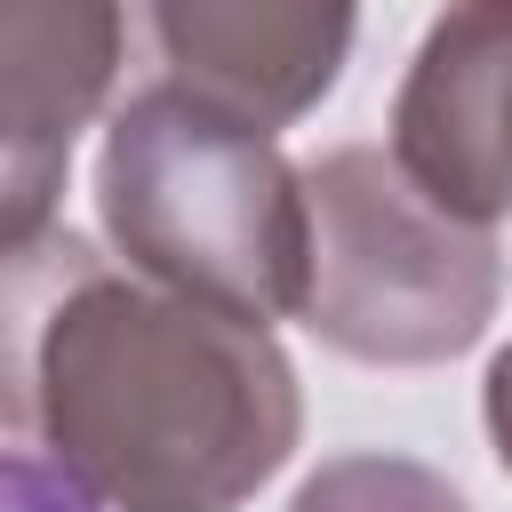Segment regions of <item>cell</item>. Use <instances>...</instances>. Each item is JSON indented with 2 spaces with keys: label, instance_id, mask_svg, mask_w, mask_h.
Here are the masks:
<instances>
[{
  "label": "cell",
  "instance_id": "1",
  "mask_svg": "<svg viewBox=\"0 0 512 512\" xmlns=\"http://www.w3.org/2000/svg\"><path fill=\"white\" fill-rule=\"evenodd\" d=\"M24 416L48 464L104 512H240L304 432L272 328L88 256L64 264L24 344Z\"/></svg>",
  "mask_w": 512,
  "mask_h": 512
},
{
  "label": "cell",
  "instance_id": "2",
  "mask_svg": "<svg viewBox=\"0 0 512 512\" xmlns=\"http://www.w3.org/2000/svg\"><path fill=\"white\" fill-rule=\"evenodd\" d=\"M96 216L136 280L272 328L304 320L312 288V200L304 168L224 104L152 80L136 88L96 152Z\"/></svg>",
  "mask_w": 512,
  "mask_h": 512
},
{
  "label": "cell",
  "instance_id": "3",
  "mask_svg": "<svg viewBox=\"0 0 512 512\" xmlns=\"http://www.w3.org/2000/svg\"><path fill=\"white\" fill-rule=\"evenodd\" d=\"M312 200V288L304 328L368 368H432L488 336L504 264L480 224L432 208L392 152L336 144L304 168Z\"/></svg>",
  "mask_w": 512,
  "mask_h": 512
},
{
  "label": "cell",
  "instance_id": "4",
  "mask_svg": "<svg viewBox=\"0 0 512 512\" xmlns=\"http://www.w3.org/2000/svg\"><path fill=\"white\" fill-rule=\"evenodd\" d=\"M392 168L456 224L512 216V0L432 16L392 96Z\"/></svg>",
  "mask_w": 512,
  "mask_h": 512
},
{
  "label": "cell",
  "instance_id": "5",
  "mask_svg": "<svg viewBox=\"0 0 512 512\" xmlns=\"http://www.w3.org/2000/svg\"><path fill=\"white\" fill-rule=\"evenodd\" d=\"M120 64V8L8 0L0 8V232L8 256L56 224V192L80 128L96 120Z\"/></svg>",
  "mask_w": 512,
  "mask_h": 512
},
{
  "label": "cell",
  "instance_id": "6",
  "mask_svg": "<svg viewBox=\"0 0 512 512\" xmlns=\"http://www.w3.org/2000/svg\"><path fill=\"white\" fill-rule=\"evenodd\" d=\"M352 32H360L352 8H296V0H160L152 8L168 80L264 136H280L336 88Z\"/></svg>",
  "mask_w": 512,
  "mask_h": 512
},
{
  "label": "cell",
  "instance_id": "7",
  "mask_svg": "<svg viewBox=\"0 0 512 512\" xmlns=\"http://www.w3.org/2000/svg\"><path fill=\"white\" fill-rule=\"evenodd\" d=\"M288 512H472L432 464L416 456H384V448H360V456H328Z\"/></svg>",
  "mask_w": 512,
  "mask_h": 512
},
{
  "label": "cell",
  "instance_id": "8",
  "mask_svg": "<svg viewBox=\"0 0 512 512\" xmlns=\"http://www.w3.org/2000/svg\"><path fill=\"white\" fill-rule=\"evenodd\" d=\"M480 424H488V448H496V464H504V480H512V344L488 360V384H480Z\"/></svg>",
  "mask_w": 512,
  "mask_h": 512
}]
</instances>
